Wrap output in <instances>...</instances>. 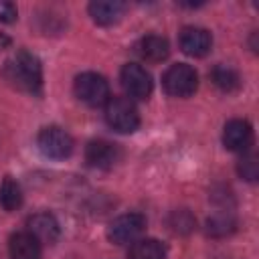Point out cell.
Masks as SVG:
<instances>
[{
	"instance_id": "8992f818",
	"label": "cell",
	"mask_w": 259,
	"mask_h": 259,
	"mask_svg": "<svg viewBox=\"0 0 259 259\" xmlns=\"http://www.w3.org/2000/svg\"><path fill=\"white\" fill-rule=\"evenodd\" d=\"M146 229V219L140 212H127L113 219L107 227V239L115 245H125L136 241Z\"/></svg>"
},
{
	"instance_id": "ffe728a7",
	"label": "cell",
	"mask_w": 259,
	"mask_h": 259,
	"mask_svg": "<svg viewBox=\"0 0 259 259\" xmlns=\"http://www.w3.org/2000/svg\"><path fill=\"white\" fill-rule=\"evenodd\" d=\"M237 172H239V176L245 178L247 182H255L257 176H259V158H257V154H253V152H249V150L243 152L241 160L237 162Z\"/></svg>"
},
{
	"instance_id": "9a60e30c",
	"label": "cell",
	"mask_w": 259,
	"mask_h": 259,
	"mask_svg": "<svg viewBox=\"0 0 259 259\" xmlns=\"http://www.w3.org/2000/svg\"><path fill=\"white\" fill-rule=\"evenodd\" d=\"M210 81L212 85L223 91V93H235L239 87H241V77L235 69L227 67V65H217L212 71H210Z\"/></svg>"
},
{
	"instance_id": "9c48e42d",
	"label": "cell",
	"mask_w": 259,
	"mask_h": 259,
	"mask_svg": "<svg viewBox=\"0 0 259 259\" xmlns=\"http://www.w3.org/2000/svg\"><path fill=\"white\" fill-rule=\"evenodd\" d=\"M178 42H180V49L182 53H186L188 57H204L210 47H212V36L206 28H200V26H184L180 30V36H178Z\"/></svg>"
},
{
	"instance_id": "8fae6325",
	"label": "cell",
	"mask_w": 259,
	"mask_h": 259,
	"mask_svg": "<svg viewBox=\"0 0 259 259\" xmlns=\"http://www.w3.org/2000/svg\"><path fill=\"white\" fill-rule=\"evenodd\" d=\"M8 251H10L12 259H40V253H42L40 241L28 231L14 233L10 237Z\"/></svg>"
},
{
	"instance_id": "6da1fadb",
	"label": "cell",
	"mask_w": 259,
	"mask_h": 259,
	"mask_svg": "<svg viewBox=\"0 0 259 259\" xmlns=\"http://www.w3.org/2000/svg\"><path fill=\"white\" fill-rule=\"evenodd\" d=\"M2 77L18 91L38 95L42 89V67L36 55L28 51L14 53L2 69Z\"/></svg>"
},
{
	"instance_id": "ba28073f",
	"label": "cell",
	"mask_w": 259,
	"mask_h": 259,
	"mask_svg": "<svg viewBox=\"0 0 259 259\" xmlns=\"http://www.w3.org/2000/svg\"><path fill=\"white\" fill-rule=\"evenodd\" d=\"M121 158V152L117 144H111L107 140H93L85 148V160L99 170H109L113 168Z\"/></svg>"
},
{
	"instance_id": "5b68a950",
	"label": "cell",
	"mask_w": 259,
	"mask_h": 259,
	"mask_svg": "<svg viewBox=\"0 0 259 259\" xmlns=\"http://www.w3.org/2000/svg\"><path fill=\"white\" fill-rule=\"evenodd\" d=\"M38 150L51 158V160H65L71 156L73 152V138L67 130L59 127V125H47L40 130L38 138H36Z\"/></svg>"
},
{
	"instance_id": "52a82bcc",
	"label": "cell",
	"mask_w": 259,
	"mask_h": 259,
	"mask_svg": "<svg viewBox=\"0 0 259 259\" xmlns=\"http://www.w3.org/2000/svg\"><path fill=\"white\" fill-rule=\"evenodd\" d=\"M119 81H121L123 91L134 99H148L152 93V77L138 63L123 65L119 73Z\"/></svg>"
},
{
	"instance_id": "30bf717a",
	"label": "cell",
	"mask_w": 259,
	"mask_h": 259,
	"mask_svg": "<svg viewBox=\"0 0 259 259\" xmlns=\"http://www.w3.org/2000/svg\"><path fill=\"white\" fill-rule=\"evenodd\" d=\"M223 144L231 152H247L253 144V127L245 119H231L223 130Z\"/></svg>"
},
{
	"instance_id": "7c38bea8",
	"label": "cell",
	"mask_w": 259,
	"mask_h": 259,
	"mask_svg": "<svg viewBox=\"0 0 259 259\" xmlns=\"http://www.w3.org/2000/svg\"><path fill=\"white\" fill-rule=\"evenodd\" d=\"M28 233H32L40 243H55L59 239V223L51 212H36L28 219Z\"/></svg>"
},
{
	"instance_id": "3957f363",
	"label": "cell",
	"mask_w": 259,
	"mask_h": 259,
	"mask_svg": "<svg viewBox=\"0 0 259 259\" xmlns=\"http://www.w3.org/2000/svg\"><path fill=\"white\" fill-rule=\"evenodd\" d=\"M105 121L119 134H132L140 127V113L125 97H109L105 103Z\"/></svg>"
},
{
	"instance_id": "7a4b0ae2",
	"label": "cell",
	"mask_w": 259,
	"mask_h": 259,
	"mask_svg": "<svg viewBox=\"0 0 259 259\" xmlns=\"http://www.w3.org/2000/svg\"><path fill=\"white\" fill-rule=\"evenodd\" d=\"M73 91L75 97L89 107H99L109 101V85L105 77L93 71H85L77 75L73 81Z\"/></svg>"
},
{
	"instance_id": "2e32d148",
	"label": "cell",
	"mask_w": 259,
	"mask_h": 259,
	"mask_svg": "<svg viewBox=\"0 0 259 259\" xmlns=\"http://www.w3.org/2000/svg\"><path fill=\"white\" fill-rule=\"evenodd\" d=\"M130 259H166V247L158 239H140L130 247Z\"/></svg>"
},
{
	"instance_id": "5bb4252c",
	"label": "cell",
	"mask_w": 259,
	"mask_h": 259,
	"mask_svg": "<svg viewBox=\"0 0 259 259\" xmlns=\"http://www.w3.org/2000/svg\"><path fill=\"white\" fill-rule=\"evenodd\" d=\"M123 10H125L123 2H117V0H95L89 4V16L93 18V22L101 26L115 24L121 18Z\"/></svg>"
},
{
	"instance_id": "44dd1931",
	"label": "cell",
	"mask_w": 259,
	"mask_h": 259,
	"mask_svg": "<svg viewBox=\"0 0 259 259\" xmlns=\"http://www.w3.org/2000/svg\"><path fill=\"white\" fill-rule=\"evenodd\" d=\"M16 20V6L10 2H0V22L8 24Z\"/></svg>"
},
{
	"instance_id": "d6986e66",
	"label": "cell",
	"mask_w": 259,
	"mask_h": 259,
	"mask_svg": "<svg viewBox=\"0 0 259 259\" xmlns=\"http://www.w3.org/2000/svg\"><path fill=\"white\" fill-rule=\"evenodd\" d=\"M168 225L172 227L174 233H178V235H188V233L194 231V227H196V219L192 217L190 210H186V208H178V210H174V212L170 214Z\"/></svg>"
},
{
	"instance_id": "e0dca14e",
	"label": "cell",
	"mask_w": 259,
	"mask_h": 259,
	"mask_svg": "<svg viewBox=\"0 0 259 259\" xmlns=\"http://www.w3.org/2000/svg\"><path fill=\"white\" fill-rule=\"evenodd\" d=\"M0 204L4 210H16L22 204V188L10 176H6L0 184Z\"/></svg>"
},
{
	"instance_id": "277c9868",
	"label": "cell",
	"mask_w": 259,
	"mask_h": 259,
	"mask_svg": "<svg viewBox=\"0 0 259 259\" xmlns=\"http://www.w3.org/2000/svg\"><path fill=\"white\" fill-rule=\"evenodd\" d=\"M164 91L172 97H190L198 87V75L194 67L186 63L172 65L162 77Z\"/></svg>"
},
{
	"instance_id": "ac0fdd59",
	"label": "cell",
	"mask_w": 259,
	"mask_h": 259,
	"mask_svg": "<svg viewBox=\"0 0 259 259\" xmlns=\"http://www.w3.org/2000/svg\"><path fill=\"white\" fill-rule=\"evenodd\" d=\"M235 231V219L229 212H219L206 221V233L210 237H225Z\"/></svg>"
},
{
	"instance_id": "4fadbf2b",
	"label": "cell",
	"mask_w": 259,
	"mask_h": 259,
	"mask_svg": "<svg viewBox=\"0 0 259 259\" xmlns=\"http://www.w3.org/2000/svg\"><path fill=\"white\" fill-rule=\"evenodd\" d=\"M136 53L148 63H160L170 55V45L164 36L148 34L136 42Z\"/></svg>"
}]
</instances>
